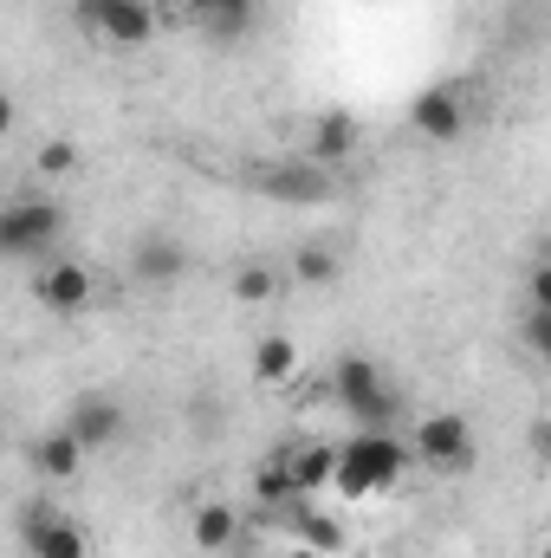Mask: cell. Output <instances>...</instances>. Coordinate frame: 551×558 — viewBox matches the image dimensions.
<instances>
[{"instance_id": "6da1fadb", "label": "cell", "mask_w": 551, "mask_h": 558, "mask_svg": "<svg viewBox=\"0 0 551 558\" xmlns=\"http://www.w3.org/2000/svg\"><path fill=\"white\" fill-rule=\"evenodd\" d=\"M403 481H409V441H403L396 428H357L351 441L331 448V487H325V494L364 507V500L396 494Z\"/></svg>"}, {"instance_id": "7a4b0ae2", "label": "cell", "mask_w": 551, "mask_h": 558, "mask_svg": "<svg viewBox=\"0 0 551 558\" xmlns=\"http://www.w3.org/2000/svg\"><path fill=\"white\" fill-rule=\"evenodd\" d=\"M331 397L351 410L357 428H396V416H403L396 384H390L370 357H338V371H331Z\"/></svg>"}, {"instance_id": "3957f363", "label": "cell", "mask_w": 551, "mask_h": 558, "mask_svg": "<svg viewBox=\"0 0 551 558\" xmlns=\"http://www.w3.org/2000/svg\"><path fill=\"white\" fill-rule=\"evenodd\" d=\"M409 461H421L428 474H467L474 468V422L461 416V410H428V416L409 422Z\"/></svg>"}, {"instance_id": "277c9868", "label": "cell", "mask_w": 551, "mask_h": 558, "mask_svg": "<svg viewBox=\"0 0 551 558\" xmlns=\"http://www.w3.org/2000/svg\"><path fill=\"white\" fill-rule=\"evenodd\" d=\"M72 13H78L85 33H98L105 46H143V39H156V26H162L156 0H72Z\"/></svg>"}, {"instance_id": "5b68a950", "label": "cell", "mask_w": 551, "mask_h": 558, "mask_svg": "<svg viewBox=\"0 0 551 558\" xmlns=\"http://www.w3.org/2000/svg\"><path fill=\"white\" fill-rule=\"evenodd\" d=\"M98 299V279L85 260H46L39 274H33V305L39 312H52V318H72V312H85Z\"/></svg>"}, {"instance_id": "8992f818", "label": "cell", "mask_w": 551, "mask_h": 558, "mask_svg": "<svg viewBox=\"0 0 551 558\" xmlns=\"http://www.w3.org/2000/svg\"><path fill=\"white\" fill-rule=\"evenodd\" d=\"M59 228H65V215L52 202H13V208H0V254H13V260L46 254L59 241Z\"/></svg>"}, {"instance_id": "52a82bcc", "label": "cell", "mask_w": 551, "mask_h": 558, "mask_svg": "<svg viewBox=\"0 0 551 558\" xmlns=\"http://www.w3.org/2000/svg\"><path fill=\"white\" fill-rule=\"evenodd\" d=\"M409 131L421 143H454L467 131V92H461V85H428V92H415Z\"/></svg>"}, {"instance_id": "ba28073f", "label": "cell", "mask_w": 551, "mask_h": 558, "mask_svg": "<svg viewBox=\"0 0 551 558\" xmlns=\"http://www.w3.org/2000/svg\"><path fill=\"white\" fill-rule=\"evenodd\" d=\"M26 553L33 558H91V539L78 520L52 513V507H33L26 513Z\"/></svg>"}, {"instance_id": "9c48e42d", "label": "cell", "mask_w": 551, "mask_h": 558, "mask_svg": "<svg viewBox=\"0 0 551 558\" xmlns=\"http://www.w3.org/2000/svg\"><path fill=\"white\" fill-rule=\"evenodd\" d=\"M182 20L208 39H241L260 20V0H182Z\"/></svg>"}, {"instance_id": "30bf717a", "label": "cell", "mask_w": 551, "mask_h": 558, "mask_svg": "<svg viewBox=\"0 0 551 558\" xmlns=\"http://www.w3.org/2000/svg\"><path fill=\"white\" fill-rule=\"evenodd\" d=\"M65 428L78 435L85 454H91V448H111V441H124V403H118V397H78Z\"/></svg>"}, {"instance_id": "8fae6325", "label": "cell", "mask_w": 551, "mask_h": 558, "mask_svg": "<svg viewBox=\"0 0 551 558\" xmlns=\"http://www.w3.org/2000/svg\"><path fill=\"white\" fill-rule=\"evenodd\" d=\"M182 274H188V247L182 241L143 234L137 247H131V279H143V286H175Z\"/></svg>"}, {"instance_id": "7c38bea8", "label": "cell", "mask_w": 551, "mask_h": 558, "mask_svg": "<svg viewBox=\"0 0 551 558\" xmlns=\"http://www.w3.org/2000/svg\"><path fill=\"white\" fill-rule=\"evenodd\" d=\"M298 344H292V331H267L260 344H254V357H247V371H254V384L260 390H285L292 377H298Z\"/></svg>"}, {"instance_id": "4fadbf2b", "label": "cell", "mask_w": 551, "mask_h": 558, "mask_svg": "<svg viewBox=\"0 0 551 558\" xmlns=\"http://www.w3.org/2000/svg\"><path fill=\"white\" fill-rule=\"evenodd\" d=\"M285 474H292V494L298 500H318L331 487V441H298V448H279Z\"/></svg>"}, {"instance_id": "5bb4252c", "label": "cell", "mask_w": 551, "mask_h": 558, "mask_svg": "<svg viewBox=\"0 0 551 558\" xmlns=\"http://www.w3.org/2000/svg\"><path fill=\"white\" fill-rule=\"evenodd\" d=\"M279 526H292V539H305V553H344V526L325 513V507H311V500H292L285 513H279Z\"/></svg>"}, {"instance_id": "9a60e30c", "label": "cell", "mask_w": 551, "mask_h": 558, "mask_svg": "<svg viewBox=\"0 0 551 558\" xmlns=\"http://www.w3.org/2000/svg\"><path fill=\"white\" fill-rule=\"evenodd\" d=\"M78 468H85V448H78L72 428H46V435H33V474H39V481H72Z\"/></svg>"}, {"instance_id": "2e32d148", "label": "cell", "mask_w": 551, "mask_h": 558, "mask_svg": "<svg viewBox=\"0 0 551 558\" xmlns=\"http://www.w3.org/2000/svg\"><path fill=\"white\" fill-rule=\"evenodd\" d=\"M357 143H364V124H357L351 111H325V118L311 124V156H318V169L351 162V156H357Z\"/></svg>"}, {"instance_id": "e0dca14e", "label": "cell", "mask_w": 551, "mask_h": 558, "mask_svg": "<svg viewBox=\"0 0 551 558\" xmlns=\"http://www.w3.org/2000/svg\"><path fill=\"white\" fill-rule=\"evenodd\" d=\"M188 539H195V553H228V546L241 539V513H234L228 500H201V507L188 513Z\"/></svg>"}, {"instance_id": "ac0fdd59", "label": "cell", "mask_w": 551, "mask_h": 558, "mask_svg": "<svg viewBox=\"0 0 551 558\" xmlns=\"http://www.w3.org/2000/svg\"><path fill=\"white\" fill-rule=\"evenodd\" d=\"M338 274H344V260H338V247H325V241H305V247L292 254V286L325 292V286H338Z\"/></svg>"}, {"instance_id": "d6986e66", "label": "cell", "mask_w": 551, "mask_h": 558, "mask_svg": "<svg viewBox=\"0 0 551 558\" xmlns=\"http://www.w3.org/2000/svg\"><path fill=\"white\" fill-rule=\"evenodd\" d=\"M254 500H260V513H273V520L298 500V494H292V474H285V461H279V454L254 468Z\"/></svg>"}, {"instance_id": "ffe728a7", "label": "cell", "mask_w": 551, "mask_h": 558, "mask_svg": "<svg viewBox=\"0 0 551 558\" xmlns=\"http://www.w3.org/2000/svg\"><path fill=\"white\" fill-rule=\"evenodd\" d=\"M228 292H234V305H267V299L279 292V267H267V260H241L234 279H228Z\"/></svg>"}, {"instance_id": "44dd1931", "label": "cell", "mask_w": 551, "mask_h": 558, "mask_svg": "<svg viewBox=\"0 0 551 558\" xmlns=\"http://www.w3.org/2000/svg\"><path fill=\"white\" fill-rule=\"evenodd\" d=\"M78 169V143L72 137H46L39 149H33V175H46V182H65Z\"/></svg>"}, {"instance_id": "7402d4cb", "label": "cell", "mask_w": 551, "mask_h": 558, "mask_svg": "<svg viewBox=\"0 0 551 558\" xmlns=\"http://www.w3.org/2000/svg\"><path fill=\"white\" fill-rule=\"evenodd\" d=\"M267 189H273V195H298V202H311V195H325L331 182H325V175H311V169H273V175H267Z\"/></svg>"}, {"instance_id": "603a6c76", "label": "cell", "mask_w": 551, "mask_h": 558, "mask_svg": "<svg viewBox=\"0 0 551 558\" xmlns=\"http://www.w3.org/2000/svg\"><path fill=\"white\" fill-rule=\"evenodd\" d=\"M519 338H526V351H532V357H546V351H551V305H532V312H526Z\"/></svg>"}, {"instance_id": "cb8c5ba5", "label": "cell", "mask_w": 551, "mask_h": 558, "mask_svg": "<svg viewBox=\"0 0 551 558\" xmlns=\"http://www.w3.org/2000/svg\"><path fill=\"white\" fill-rule=\"evenodd\" d=\"M13 131V98H7V85H0V137Z\"/></svg>"}, {"instance_id": "d4e9b609", "label": "cell", "mask_w": 551, "mask_h": 558, "mask_svg": "<svg viewBox=\"0 0 551 558\" xmlns=\"http://www.w3.org/2000/svg\"><path fill=\"white\" fill-rule=\"evenodd\" d=\"M279 558H318V553H305V546H292V553H279Z\"/></svg>"}]
</instances>
